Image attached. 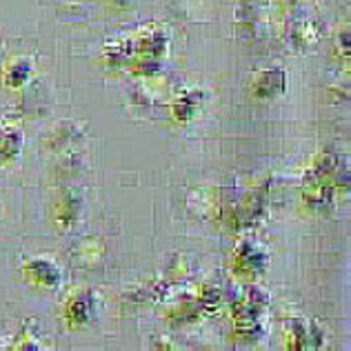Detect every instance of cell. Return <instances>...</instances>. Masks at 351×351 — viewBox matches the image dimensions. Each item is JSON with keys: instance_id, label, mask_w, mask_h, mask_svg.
Here are the masks:
<instances>
[{"instance_id": "obj_6", "label": "cell", "mask_w": 351, "mask_h": 351, "mask_svg": "<svg viewBox=\"0 0 351 351\" xmlns=\"http://www.w3.org/2000/svg\"><path fill=\"white\" fill-rule=\"evenodd\" d=\"M276 71H265L261 78L256 80V96H261V98H269V96H276V94H280V91L285 89V82H271V76H274Z\"/></svg>"}, {"instance_id": "obj_1", "label": "cell", "mask_w": 351, "mask_h": 351, "mask_svg": "<svg viewBox=\"0 0 351 351\" xmlns=\"http://www.w3.org/2000/svg\"><path fill=\"white\" fill-rule=\"evenodd\" d=\"M345 162H340L338 156L334 154H325L311 165L304 173V198L311 207L316 209H327L331 202L338 198L340 193V184L347 187V178L349 173Z\"/></svg>"}, {"instance_id": "obj_2", "label": "cell", "mask_w": 351, "mask_h": 351, "mask_svg": "<svg viewBox=\"0 0 351 351\" xmlns=\"http://www.w3.org/2000/svg\"><path fill=\"white\" fill-rule=\"evenodd\" d=\"M267 295L252 287L247 295L236 304V334L238 336H252L256 338L258 329H261V313L265 309Z\"/></svg>"}, {"instance_id": "obj_7", "label": "cell", "mask_w": 351, "mask_h": 351, "mask_svg": "<svg viewBox=\"0 0 351 351\" xmlns=\"http://www.w3.org/2000/svg\"><path fill=\"white\" fill-rule=\"evenodd\" d=\"M89 311H91V300L87 295H80V298L71 302V318L76 322H87Z\"/></svg>"}, {"instance_id": "obj_5", "label": "cell", "mask_w": 351, "mask_h": 351, "mask_svg": "<svg viewBox=\"0 0 351 351\" xmlns=\"http://www.w3.org/2000/svg\"><path fill=\"white\" fill-rule=\"evenodd\" d=\"M29 271L34 274L36 282L47 285V287H53V285H56V282H58V278H60L56 267L49 265V263H45V261L32 263V265H29Z\"/></svg>"}, {"instance_id": "obj_4", "label": "cell", "mask_w": 351, "mask_h": 351, "mask_svg": "<svg viewBox=\"0 0 351 351\" xmlns=\"http://www.w3.org/2000/svg\"><path fill=\"white\" fill-rule=\"evenodd\" d=\"M21 152V136L12 129H0V167Z\"/></svg>"}, {"instance_id": "obj_3", "label": "cell", "mask_w": 351, "mask_h": 351, "mask_svg": "<svg viewBox=\"0 0 351 351\" xmlns=\"http://www.w3.org/2000/svg\"><path fill=\"white\" fill-rule=\"evenodd\" d=\"M236 269L238 274L254 278L256 274H261L265 269V256L252 245H243L236 254Z\"/></svg>"}]
</instances>
